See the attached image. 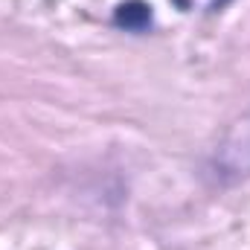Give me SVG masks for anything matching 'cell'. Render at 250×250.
I'll return each instance as SVG.
<instances>
[{"label": "cell", "mask_w": 250, "mask_h": 250, "mask_svg": "<svg viewBox=\"0 0 250 250\" xmlns=\"http://www.w3.org/2000/svg\"><path fill=\"white\" fill-rule=\"evenodd\" d=\"M114 21H117V26H123V29L143 32V29L151 23V6H148L146 0H125V3L117 6Z\"/></svg>", "instance_id": "6da1fadb"}]
</instances>
